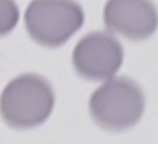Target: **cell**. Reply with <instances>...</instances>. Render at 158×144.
I'll return each mask as SVG.
<instances>
[{
  "instance_id": "6da1fadb",
  "label": "cell",
  "mask_w": 158,
  "mask_h": 144,
  "mask_svg": "<svg viewBox=\"0 0 158 144\" xmlns=\"http://www.w3.org/2000/svg\"><path fill=\"white\" fill-rule=\"evenodd\" d=\"M56 94L50 82L38 73H22L7 83L0 94V117L14 129H33L52 115Z\"/></svg>"
},
{
  "instance_id": "7a4b0ae2",
  "label": "cell",
  "mask_w": 158,
  "mask_h": 144,
  "mask_svg": "<svg viewBox=\"0 0 158 144\" xmlns=\"http://www.w3.org/2000/svg\"><path fill=\"white\" fill-rule=\"evenodd\" d=\"M144 108L142 87L126 76L106 79L89 100L92 119L98 128L108 132H123L136 126Z\"/></svg>"
},
{
  "instance_id": "3957f363",
  "label": "cell",
  "mask_w": 158,
  "mask_h": 144,
  "mask_svg": "<svg viewBox=\"0 0 158 144\" xmlns=\"http://www.w3.org/2000/svg\"><path fill=\"white\" fill-rule=\"evenodd\" d=\"M24 21L33 42L56 49L65 44L81 29L85 13L75 0H31Z\"/></svg>"
},
{
  "instance_id": "277c9868",
  "label": "cell",
  "mask_w": 158,
  "mask_h": 144,
  "mask_svg": "<svg viewBox=\"0 0 158 144\" xmlns=\"http://www.w3.org/2000/svg\"><path fill=\"white\" fill-rule=\"evenodd\" d=\"M121 42L104 31L87 33L77 43L72 53L74 69L85 80L101 82L115 75L123 63Z\"/></svg>"
},
{
  "instance_id": "5b68a950",
  "label": "cell",
  "mask_w": 158,
  "mask_h": 144,
  "mask_svg": "<svg viewBox=\"0 0 158 144\" xmlns=\"http://www.w3.org/2000/svg\"><path fill=\"white\" fill-rule=\"evenodd\" d=\"M103 18L108 31L133 42L150 39L157 31L153 0H107Z\"/></svg>"
},
{
  "instance_id": "8992f818",
  "label": "cell",
  "mask_w": 158,
  "mask_h": 144,
  "mask_svg": "<svg viewBox=\"0 0 158 144\" xmlns=\"http://www.w3.org/2000/svg\"><path fill=\"white\" fill-rule=\"evenodd\" d=\"M19 8L15 0H0V38L6 36L17 27Z\"/></svg>"
}]
</instances>
